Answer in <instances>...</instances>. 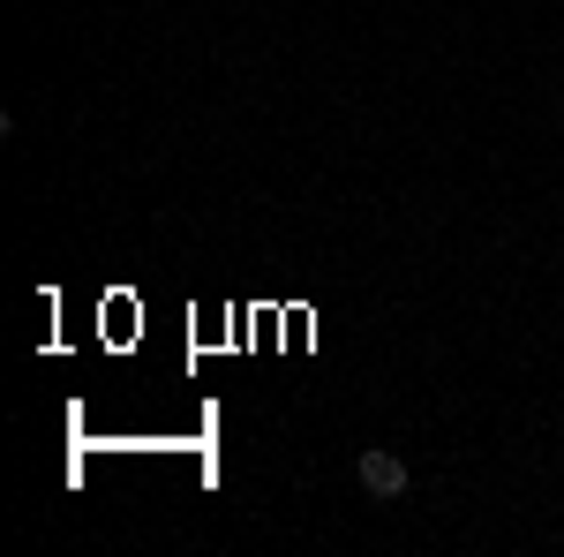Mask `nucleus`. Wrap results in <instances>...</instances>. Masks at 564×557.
<instances>
[{
    "instance_id": "f257e3e1",
    "label": "nucleus",
    "mask_w": 564,
    "mask_h": 557,
    "mask_svg": "<svg viewBox=\"0 0 564 557\" xmlns=\"http://www.w3.org/2000/svg\"><path fill=\"white\" fill-rule=\"evenodd\" d=\"M361 490L369 497H406V460L399 452H361Z\"/></svg>"
}]
</instances>
